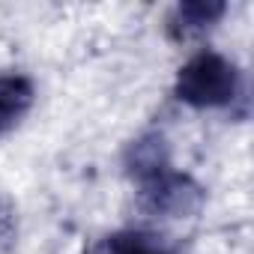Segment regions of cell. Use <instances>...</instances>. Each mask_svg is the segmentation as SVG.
Here are the masks:
<instances>
[{"label":"cell","mask_w":254,"mask_h":254,"mask_svg":"<svg viewBox=\"0 0 254 254\" xmlns=\"http://www.w3.org/2000/svg\"><path fill=\"white\" fill-rule=\"evenodd\" d=\"M87 254H180L168 239L147 230H117L99 239Z\"/></svg>","instance_id":"cell-4"},{"label":"cell","mask_w":254,"mask_h":254,"mask_svg":"<svg viewBox=\"0 0 254 254\" xmlns=\"http://www.w3.org/2000/svg\"><path fill=\"white\" fill-rule=\"evenodd\" d=\"M224 12H227V6L221 0H186V3H180L171 12L168 33H171V39L186 42V39L200 36L203 30H209Z\"/></svg>","instance_id":"cell-3"},{"label":"cell","mask_w":254,"mask_h":254,"mask_svg":"<svg viewBox=\"0 0 254 254\" xmlns=\"http://www.w3.org/2000/svg\"><path fill=\"white\" fill-rule=\"evenodd\" d=\"M15 239H18V215H15V206L6 194H0V254H6L15 248Z\"/></svg>","instance_id":"cell-6"},{"label":"cell","mask_w":254,"mask_h":254,"mask_svg":"<svg viewBox=\"0 0 254 254\" xmlns=\"http://www.w3.org/2000/svg\"><path fill=\"white\" fill-rule=\"evenodd\" d=\"M242 90L239 69L218 51H200L194 54L174 81V96L197 111L206 108H227L236 102Z\"/></svg>","instance_id":"cell-2"},{"label":"cell","mask_w":254,"mask_h":254,"mask_svg":"<svg viewBox=\"0 0 254 254\" xmlns=\"http://www.w3.org/2000/svg\"><path fill=\"white\" fill-rule=\"evenodd\" d=\"M33 84L24 75H0V135L18 126L33 108Z\"/></svg>","instance_id":"cell-5"},{"label":"cell","mask_w":254,"mask_h":254,"mask_svg":"<svg viewBox=\"0 0 254 254\" xmlns=\"http://www.w3.org/2000/svg\"><path fill=\"white\" fill-rule=\"evenodd\" d=\"M126 171L138 183V200L153 215H194L203 203V189L174 168L168 141L162 135H144L126 150Z\"/></svg>","instance_id":"cell-1"}]
</instances>
